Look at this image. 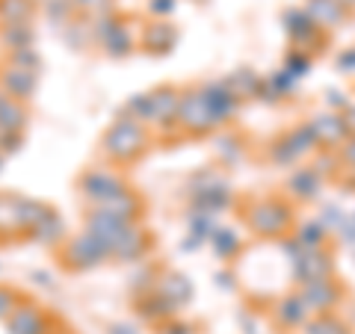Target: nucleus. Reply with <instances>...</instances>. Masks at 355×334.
<instances>
[{
  "instance_id": "f257e3e1",
  "label": "nucleus",
  "mask_w": 355,
  "mask_h": 334,
  "mask_svg": "<svg viewBox=\"0 0 355 334\" xmlns=\"http://www.w3.org/2000/svg\"><path fill=\"white\" fill-rule=\"evenodd\" d=\"M151 148V128L137 118H116L101 139V151L110 166H130Z\"/></svg>"
},
{
  "instance_id": "f03ea898",
  "label": "nucleus",
  "mask_w": 355,
  "mask_h": 334,
  "mask_svg": "<svg viewBox=\"0 0 355 334\" xmlns=\"http://www.w3.org/2000/svg\"><path fill=\"white\" fill-rule=\"evenodd\" d=\"M121 189H128V181L116 166H89V169L77 177V195L92 207H101L107 198L119 195Z\"/></svg>"
},
{
  "instance_id": "7ed1b4c3",
  "label": "nucleus",
  "mask_w": 355,
  "mask_h": 334,
  "mask_svg": "<svg viewBox=\"0 0 355 334\" xmlns=\"http://www.w3.org/2000/svg\"><path fill=\"white\" fill-rule=\"evenodd\" d=\"M246 225L261 237H279L293 225V213L284 198H254L246 207Z\"/></svg>"
},
{
  "instance_id": "20e7f679",
  "label": "nucleus",
  "mask_w": 355,
  "mask_h": 334,
  "mask_svg": "<svg viewBox=\"0 0 355 334\" xmlns=\"http://www.w3.org/2000/svg\"><path fill=\"white\" fill-rule=\"evenodd\" d=\"M214 128H219L216 113L210 109L202 86H193L181 92V109H178V130H184L187 137H207Z\"/></svg>"
},
{
  "instance_id": "39448f33",
  "label": "nucleus",
  "mask_w": 355,
  "mask_h": 334,
  "mask_svg": "<svg viewBox=\"0 0 355 334\" xmlns=\"http://www.w3.org/2000/svg\"><path fill=\"white\" fill-rule=\"evenodd\" d=\"M110 258V243L95 237L92 231L80 234V237H74L65 243L62 249V266L71 272H80V270H92V266L104 263Z\"/></svg>"
},
{
  "instance_id": "423d86ee",
  "label": "nucleus",
  "mask_w": 355,
  "mask_h": 334,
  "mask_svg": "<svg viewBox=\"0 0 355 334\" xmlns=\"http://www.w3.org/2000/svg\"><path fill=\"white\" fill-rule=\"evenodd\" d=\"M311 130V137H314L317 146H323L329 151H340L343 142L349 139V130H347V121H343V116H331V113H323V116H314L305 125Z\"/></svg>"
},
{
  "instance_id": "0eeeda50",
  "label": "nucleus",
  "mask_w": 355,
  "mask_h": 334,
  "mask_svg": "<svg viewBox=\"0 0 355 334\" xmlns=\"http://www.w3.org/2000/svg\"><path fill=\"white\" fill-rule=\"evenodd\" d=\"M302 12H305L311 21H314L320 30L331 33V30H338L343 21L352 15V9H347V6L340 3V0H305V9H302Z\"/></svg>"
},
{
  "instance_id": "6e6552de",
  "label": "nucleus",
  "mask_w": 355,
  "mask_h": 334,
  "mask_svg": "<svg viewBox=\"0 0 355 334\" xmlns=\"http://www.w3.org/2000/svg\"><path fill=\"white\" fill-rule=\"evenodd\" d=\"M299 296H302V302L308 305L311 314H326L329 308L338 305L340 290H338V284L331 281V278H317V281H305Z\"/></svg>"
},
{
  "instance_id": "1a4fd4ad",
  "label": "nucleus",
  "mask_w": 355,
  "mask_h": 334,
  "mask_svg": "<svg viewBox=\"0 0 355 334\" xmlns=\"http://www.w3.org/2000/svg\"><path fill=\"white\" fill-rule=\"evenodd\" d=\"M0 89H3L6 95L18 98V101H27L33 95V89H36V71L6 60V65L0 69Z\"/></svg>"
},
{
  "instance_id": "9d476101",
  "label": "nucleus",
  "mask_w": 355,
  "mask_h": 334,
  "mask_svg": "<svg viewBox=\"0 0 355 334\" xmlns=\"http://www.w3.org/2000/svg\"><path fill=\"white\" fill-rule=\"evenodd\" d=\"M175 39H178V27L169 24V21H154V24L142 27L139 33V44L148 48V53H169Z\"/></svg>"
},
{
  "instance_id": "9b49d317",
  "label": "nucleus",
  "mask_w": 355,
  "mask_h": 334,
  "mask_svg": "<svg viewBox=\"0 0 355 334\" xmlns=\"http://www.w3.org/2000/svg\"><path fill=\"white\" fill-rule=\"evenodd\" d=\"M44 331V314L36 305L21 302L12 317H9V334H42Z\"/></svg>"
},
{
  "instance_id": "f8f14e48",
  "label": "nucleus",
  "mask_w": 355,
  "mask_h": 334,
  "mask_svg": "<svg viewBox=\"0 0 355 334\" xmlns=\"http://www.w3.org/2000/svg\"><path fill=\"white\" fill-rule=\"evenodd\" d=\"M0 42L6 51H30L36 42V33L30 24H0Z\"/></svg>"
},
{
  "instance_id": "ddd939ff",
  "label": "nucleus",
  "mask_w": 355,
  "mask_h": 334,
  "mask_svg": "<svg viewBox=\"0 0 355 334\" xmlns=\"http://www.w3.org/2000/svg\"><path fill=\"white\" fill-rule=\"evenodd\" d=\"M36 0H0V24H30Z\"/></svg>"
},
{
  "instance_id": "4468645a",
  "label": "nucleus",
  "mask_w": 355,
  "mask_h": 334,
  "mask_svg": "<svg viewBox=\"0 0 355 334\" xmlns=\"http://www.w3.org/2000/svg\"><path fill=\"white\" fill-rule=\"evenodd\" d=\"M308 314H311V310H308V305L302 302V296H299V293L284 296L282 302H279V310H275V317H279L284 326H291V328L293 326H302V322L308 319Z\"/></svg>"
},
{
  "instance_id": "2eb2a0df",
  "label": "nucleus",
  "mask_w": 355,
  "mask_h": 334,
  "mask_svg": "<svg viewBox=\"0 0 355 334\" xmlns=\"http://www.w3.org/2000/svg\"><path fill=\"white\" fill-rule=\"evenodd\" d=\"M18 202H21V195L0 193V240L12 237V234H21V228H18Z\"/></svg>"
},
{
  "instance_id": "dca6fc26",
  "label": "nucleus",
  "mask_w": 355,
  "mask_h": 334,
  "mask_svg": "<svg viewBox=\"0 0 355 334\" xmlns=\"http://www.w3.org/2000/svg\"><path fill=\"white\" fill-rule=\"evenodd\" d=\"M77 15H86V18H101L107 12H113V0H71Z\"/></svg>"
},
{
  "instance_id": "f3484780",
  "label": "nucleus",
  "mask_w": 355,
  "mask_h": 334,
  "mask_svg": "<svg viewBox=\"0 0 355 334\" xmlns=\"http://www.w3.org/2000/svg\"><path fill=\"white\" fill-rule=\"evenodd\" d=\"M308 334H349V331H347V326H343V322H338L335 317L323 314V317H317V319L308 326Z\"/></svg>"
},
{
  "instance_id": "a211bd4d",
  "label": "nucleus",
  "mask_w": 355,
  "mask_h": 334,
  "mask_svg": "<svg viewBox=\"0 0 355 334\" xmlns=\"http://www.w3.org/2000/svg\"><path fill=\"white\" fill-rule=\"evenodd\" d=\"M21 305V296L12 290L9 284H0V319L3 317H12V310Z\"/></svg>"
},
{
  "instance_id": "6ab92c4d",
  "label": "nucleus",
  "mask_w": 355,
  "mask_h": 334,
  "mask_svg": "<svg viewBox=\"0 0 355 334\" xmlns=\"http://www.w3.org/2000/svg\"><path fill=\"white\" fill-rule=\"evenodd\" d=\"M340 3L347 6V9H352V12H355V0H340Z\"/></svg>"
},
{
  "instance_id": "aec40b11",
  "label": "nucleus",
  "mask_w": 355,
  "mask_h": 334,
  "mask_svg": "<svg viewBox=\"0 0 355 334\" xmlns=\"http://www.w3.org/2000/svg\"><path fill=\"white\" fill-rule=\"evenodd\" d=\"M0 163H3V154H0Z\"/></svg>"
},
{
  "instance_id": "412c9836",
  "label": "nucleus",
  "mask_w": 355,
  "mask_h": 334,
  "mask_svg": "<svg viewBox=\"0 0 355 334\" xmlns=\"http://www.w3.org/2000/svg\"><path fill=\"white\" fill-rule=\"evenodd\" d=\"M36 3H42V0H36Z\"/></svg>"
}]
</instances>
